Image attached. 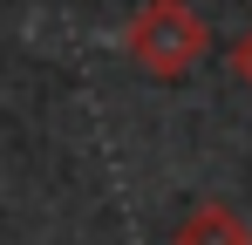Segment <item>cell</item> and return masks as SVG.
Returning a JSON list of instances; mask_svg holds the SVG:
<instances>
[{
    "label": "cell",
    "instance_id": "cell-2",
    "mask_svg": "<svg viewBox=\"0 0 252 245\" xmlns=\"http://www.w3.org/2000/svg\"><path fill=\"white\" fill-rule=\"evenodd\" d=\"M239 61H246V75H252V41H246V55H239Z\"/></svg>",
    "mask_w": 252,
    "mask_h": 245
},
{
    "label": "cell",
    "instance_id": "cell-1",
    "mask_svg": "<svg viewBox=\"0 0 252 245\" xmlns=\"http://www.w3.org/2000/svg\"><path fill=\"white\" fill-rule=\"evenodd\" d=\"M129 48L157 68V75H177L198 48H205V34H198V21L184 14V7H170V0H157V7H143L136 14V28H129Z\"/></svg>",
    "mask_w": 252,
    "mask_h": 245
}]
</instances>
